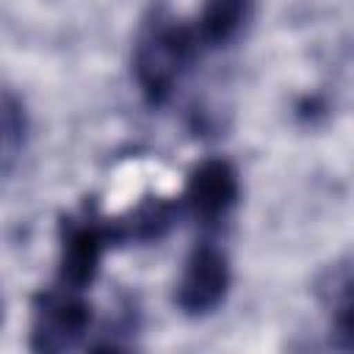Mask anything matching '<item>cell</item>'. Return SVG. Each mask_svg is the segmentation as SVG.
<instances>
[{
	"instance_id": "30bf717a",
	"label": "cell",
	"mask_w": 354,
	"mask_h": 354,
	"mask_svg": "<svg viewBox=\"0 0 354 354\" xmlns=\"http://www.w3.org/2000/svg\"><path fill=\"white\" fill-rule=\"evenodd\" d=\"M0 321H3V301H0Z\"/></svg>"
},
{
	"instance_id": "ba28073f",
	"label": "cell",
	"mask_w": 354,
	"mask_h": 354,
	"mask_svg": "<svg viewBox=\"0 0 354 354\" xmlns=\"http://www.w3.org/2000/svg\"><path fill=\"white\" fill-rule=\"evenodd\" d=\"M318 299L329 313L337 348H351V268L348 260L332 263L318 279Z\"/></svg>"
},
{
	"instance_id": "8992f818",
	"label": "cell",
	"mask_w": 354,
	"mask_h": 354,
	"mask_svg": "<svg viewBox=\"0 0 354 354\" xmlns=\"http://www.w3.org/2000/svg\"><path fill=\"white\" fill-rule=\"evenodd\" d=\"M183 213L180 202L163 199V196H149L133 210H127L119 218H105L108 241L113 243H152L160 241Z\"/></svg>"
},
{
	"instance_id": "6da1fadb",
	"label": "cell",
	"mask_w": 354,
	"mask_h": 354,
	"mask_svg": "<svg viewBox=\"0 0 354 354\" xmlns=\"http://www.w3.org/2000/svg\"><path fill=\"white\" fill-rule=\"evenodd\" d=\"M194 25L171 17L163 6L152 8L133 44V75L147 105H163L177 88L183 72L199 55Z\"/></svg>"
},
{
	"instance_id": "277c9868",
	"label": "cell",
	"mask_w": 354,
	"mask_h": 354,
	"mask_svg": "<svg viewBox=\"0 0 354 354\" xmlns=\"http://www.w3.org/2000/svg\"><path fill=\"white\" fill-rule=\"evenodd\" d=\"M238 199H241L238 169L227 158H205L191 169L180 205L202 227H216L232 213Z\"/></svg>"
},
{
	"instance_id": "52a82bcc",
	"label": "cell",
	"mask_w": 354,
	"mask_h": 354,
	"mask_svg": "<svg viewBox=\"0 0 354 354\" xmlns=\"http://www.w3.org/2000/svg\"><path fill=\"white\" fill-rule=\"evenodd\" d=\"M254 14V0H205L194 22L202 47H224L241 36Z\"/></svg>"
},
{
	"instance_id": "5b68a950",
	"label": "cell",
	"mask_w": 354,
	"mask_h": 354,
	"mask_svg": "<svg viewBox=\"0 0 354 354\" xmlns=\"http://www.w3.org/2000/svg\"><path fill=\"white\" fill-rule=\"evenodd\" d=\"M111 246L105 218L80 216L61 221V249H58V285L72 290H86L102 266V254Z\"/></svg>"
},
{
	"instance_id": "3957f363",
	"label": "cell",
	"mask_w": 354,
	"mask_h": 354,
	"mask_svg": "<svg viewBox=\"0 0 354 354\" xmlns=\"http://www.w3.org/2000/svg\"><path fill=\"white\" fill-rule=\"evenodd\" d=\"M230 285H232V271L227 254L218 246L202 241L185 257L183 274L174 288V304L188 318L210 315L224 304Z\"/></svg>"
},
{
	"instance_id": "7a4b0ae2",
	"label": "cell",
	"mask_w": 354,
	"mask_h": 354,
	"mask_svg": "<svg viewBox=\"0 0 354 354\" xmlns=\"http://www.w3.org/2000/svg\"><path fill=\"white\" fill-rule=\"evenodd\" d=\"M91 304L83 290L50 288L33 299L30 348L33 351H69L77 348L91 332Z\"/></svg>"
},
{
	"instance_id": "9c48e42d",
	"label": "cell",
	"mask_w": 354,
	"mask_h": 354,
	"mask_svg": "<svg viewBox=\"0 0 354 354\" xmlns=\"http://www.w3.org/2000/svg\"><path fill=\"white\" fill-rule=\"evenodd\" d=\"M30 116L25 100L11 88L0 86V174H11L28 149Z\"/></svg>"
}]
</instances>
